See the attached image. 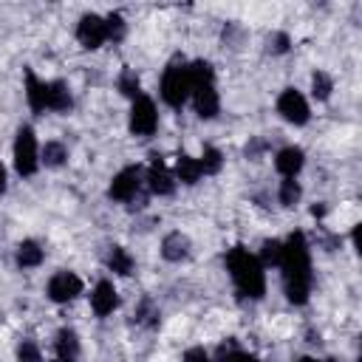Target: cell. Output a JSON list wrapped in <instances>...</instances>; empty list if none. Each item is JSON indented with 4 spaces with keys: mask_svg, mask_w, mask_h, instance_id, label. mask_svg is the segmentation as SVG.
Returning a JSON list of instances; mask_svg holds the SVG:
<instances>
[{
    "mask_svg": "<svg viewBox=\"0 0 362 362\" xmlns=\"http://www.w3.org/2000/svg\"><path fill=\"white\" fill-rule=\"evenodd\" d=\"M280 269H283L286 297L291 303L303 305L311 294V257H308V243H305L303 232H291L288 240L283 243Z\"/></svg>",
    "mask_w": 362,
    "mask_h": 362,
    "instance_id": "obj_1",
    "label": "cell"
},
{
    "mask_svg": "<svg viewBox=\"0 0 362 362\" xmlns=\"http://www.w3.org/2000/svg\"><path fill=\"white\" fill-rule=\"evenodd\" d=\"M226 269H229V274H232V280H235V286H238V291H240L243 297L257 300V297L266 294L263 263H260L255 255H249V249H243V246L229 249V255H226Z\"/></svg>",
    "mask_w": 362,
    "mask_h": 362,
    "instance_id": "obj_2",
    "label": "cell"
},
{
    "mask_svg": "<svg viewBox=\"0 0 362 362\" xmlns=\"http://www.w3.org/2000/svg\"><path fill=\"white\" fill-rule=\"evenodd\" d=\"M192 93V85H189V74L184 65H170L161 76V99L170 105V107H181L187 102V96Z\"/></svg>",
    "mask_w": 362,
    "mask_h": 362,
    "instance_id": "obj_3",
    "label": "cell"
},
{
    "mask_svg": "<svg viewBox=\"0 0 362 362\" xmlns=\"http://www.w3.org/2000/svg\"><path fill=\"white\" fill-rule=\"evenodd\" d=\"M14 167L20 175H34L40 167V153H37V139L31 127H20L14 139Z\"/></svg>",
    "mask_w": 362,
    "mask_h": 362,
    "instance_id": "obj_4",
    "label": "cell"
},
{
    "mask_svg": "<svg viewBox=\"0 0 362 362\" xmlns=\"http://www.w3.org/2000/svg\"><path fill=\"white\" fill-rule=\"evenodd\" d=\"M156 127H158V113H156L153 99H147V96L133 99V107H130V130L136 136H153Z\"/></svg>",
    "mask_w": 362,
    "mask_h": 362,
    "instance_id": "obj_5",
    "label": "cell"
},
{
    "mask_svg": "<svg viewBox=\"0 0 362 362\" xmlns=\"http://www.w3.org/2000/svg\"><path fill=\"white\" fill-rule=\"evenodd\" d=\"M277 110H280V116L286 119V122H291V124H305L308 122V102H305V96L300 93V90H294V88H286L283 93H280V99H277Z\"/></svg>",
    "mask_w": 362,
    "mask_h": 362,
    "instance_id": "obj_6",
    "label": "cell"
},
{
    "mask_svg": "<svg viewBox=\"0 0 362 362\" xmlns=\"http://www.w3.org/2000/svg\"><path fill=\"white\" fill-rule=\"evenodd\" d=\"M76 40L82 42V48H99L105 40H107V25H105V17L99 14H85L76 25Z\"/></svg>",
    "mask_w": 362,
    "mask_h": 362,
    "instance_id": "obj_7",
    "label": "cell"
},
{
    "mask_svg": "<svg viewBox=\"0 0 362 362\" xmlns=\"http://www.w3.org/2000/svg\"><path fill=\"white\" fill-rule=\"evenodd\" d=\"M76 294H82V280H79L76 274L59 272V274H54V277L48 280V297H51L54 303H68V300H74Z\"/></svg>",
    "mask_w": 362,
    "mask_h": 362,
    "instance_id": "obj_8",
    "label": "cell"
},
{
    "mask_svg": "<svg viewBox=\"0 0 362 362\" xmlns=\"http://www.w3.org/2000/svg\"><path fill=\"white\" fill-rule=\"evenodd\" d=\"M139 184H141V170H139V167H124V170L116 173L113 181H110V198H116V201H130V198L139 192Z\"/></svg>",
    "mask_w": 362,
    "mask_h": 362,
    "instance_id": "obj_9",
    "label": "cell"
},
{
    "mask_svg": "<svg viewBox=\"0 0 362 362\" xmlns=\"http://www.w3.org/2000/svg\"><path fill=\"white\" fill-rule=\"evenodd\" d=\"M25 99L31 105V110H48V102H51V82H42L37 79L34 71H25Z\"/></svg>",
    "mask_w": 362,
    "mask_h": 362,
    "instance_id": "obj_10",
    "label": "cell"
},
{
    "mask_svg": "<svg viewBox=\"0 0 362 362\" xmlns=\"http://www.w3.org/2000/svg\"><path fill=\"white\" fill-rule=\"evenodd\" d=\"M116 303H119V297H116L113 283L99 280L96 288L90 291V308H93V314H96V317H107V314L116 308Z\"/></svg>",
    "mask_w": 362,
    "mask_h": 362,
    "instance_id": "obj_11",
    "label": "cell"
},
{
    "mask_svg": "<svg viewBox=\"0 0 362 362\" xmlns=\"http://www.w3.org/2000/svg\"><path fill=\"white\" fill-rule=\"evenodd\" d=\"M192 102H195V113H198L201 119H212V116H218V110H221L215 85H198V88H192Z\"/></svg>",
    "mask_w": 362,
    "mask_h": 362,
    "instance_id": "obj_12",
    "label": "cell"
},
{
    "mask_svg": "<svg viewBox=\"0 0 362 362\" xmlns=\"http://www.w3.org/2000/svg\"><path fill=\"white\" fill-rule=\"evenodd\" d=\"M147 184H150V192H156V195H170L175 189V181L164 170L161 156H153V164H150V173H147Z\"/></svg>",
    "mask_w": 362,
    "mask_h": 362,
    "instance_id": "obj_13",
    "label": "cell"
},
{
    "mask_svg": "<svg viewBox=\"0 0 362 362\" xmlns=\"http://www.w3.org/2000/svg\"><path fill=\"white\" fill-rule=\"evenodd\" d=\"M303 150L300 147H283L280 153H277V158H274V167H277V173H283L286 178H294L297 173H300V167H303Z\"/></svg>",
    "mask_w": 362,
    "mask_h": 362,
    "instance_id": "obj_14",
    "label": "cell"
},
{
    "mask_svg": "<svg viewBox=\"0 0 362 362\" xmlns=\"http://www.w3.org/2000/svg\"><path fill=\"white\" fill-rule=\"evenodd\" d=\"M79 354V339L71 328H62L57 334V359L54 362H74Z\"/></svg>",
    "mask_w": 362,
    "mask_h": 362,
    "instance_id": "obj_15",
    "label": "cell"
},
{
    "mask_svg": "<svg viewBox=\"0 0 362 362\" xmlns=\"http://www.w3.org/2000/svg\"><path fill=\"white\" fill-rule=\"evenodd\" d=\"M161 255H164L167 260H181V257H187V255H189V240H187V235L170 232V235L161 240Z\"/></svg>",
    "mask_w": 362,
    "mask_h": 362,
    "instance_id": "obj_16",
    "label": "cell"
},
{
    "mask_svg": "<svg viewBox=\"0 0 362 362\" xmlns=\"http://www.w3.org/2000/svg\"><path fill=\"white\" fill-rule=\"evenodd\" d=\"M175 173H178V178H181L184 184H195V181L204 175L198 158H192V156H187V153L178 156V161H175Z\"/></svg>",
    "mask_w": 362,
    "mask_h": 362,
    "instance_id": "obj_17",
    "label": "cell"
},
{
    "mask_svg": "<svg viewBox=\"0 0 362 362\" xmlns=\"http://www.w3.org/2000/svg\"><path fill=\"white\" fill-rule=\"evenodd\" d=\"M17 263H20L23 269H34V266H40V263H42V249H40V243H34V240H23V243L17 246Z\"/></svg>",
    "mask_w": 362,
    "mask_h": 362,
    "instance_id": "obj_18",
    "label": "cell"
},
{
    "mask_svg": "<svg viewBox=\"0 0 362 362\" xmlns=\"http://www.w3.org/2000/svg\"><path fill=\"white\" fill-rule=\"evenodd\" d=\"M71 105H74V99H71V90H68V85L65 82H51V102H48V110H59V113H65V110H71Z\"/></svg>",
    "mask_w": 362,
    "mask_h": 362,
    "instance_id": "obj_19",
    "label": "cell"
},
{
    "mask_svg": "<svg viewBox=\"0 0 362 362\" xmlns=\"http://www.w3.org/2000/svg\"><path fill=\"white\" fill-rule=\"evenodd\" d=\"M187 74H189V85H192V88H198V85H212V79H215L212 65L204 62V59H195V62L187 68Z\"/></svg>",
    "mask_w": 362,
    "mask_h": 362,
    "instance_id": "obj_20",
    "label": "cell"
},
{
    "mask_svg": "<svg viewBox=\"0 0 362 362\" xmlns=\"http://www.w3.org/2000/svg\"><path fill=\"white\" fill-rule=\"evenodd\" d=\"M107 266H110V272H116V274H130V272H133V257L127 255V249L113 246L110 255H107Z\"/></svg>",
    "mask_w": 362,
    "mask_h": 362,
    "instance_id": "obj_21",
    "label": "cell"
},
{
    "mask_svg": "<svg viewBox=\"0 0 362 362\" xmlns=\"http://www.w3.org/2000/svg\"><path fill=\"white\" fill-rule=\"evenodd\" d=\"M65 158H68L65 144H62V141H48V144L42 147V158H40V161H45V167H62Z\"/></svg>",
    "mask_w": 362,
    "mask_h": 362,
    "instance_id": "obj_22",
    "label": "cell"
},
{
    "mask_svg": "<svg viewBox=\"0 0 362 362\" xmlns=\"http://www.w3.org/2000/svg\"><path fill=\"white\" fill-rule=\"evenodd\" d=\"M116 85H119V90H122L124 96H130V99H139V96H141V82H139L136 71H130V68L119 74V82H116Z\"/></svg>",
    "mask_w": 362,
    "mask_h": 362,
    "instance_id": "obj_23",
    "label": "cell"
},
{
    "mask_svg": "<svg viewBox=\"0 0 362 362\" xmlns=\"http://www.w3.org/2000/svg\"><path fill=\"white\" fill-rule=\"evenodd\" d=\"M331 90H334L331 76H328L325 71H317V74L311 76V93H314L317 99H328V96H331Z\"/></svg>",
    "mask_w": 362,
    "mask_h": 362,
    "instance_id": "obj_24",
    "label": "cell"
},
{
    "mask_svg": "<svg viewBox=\"0 0 362 362\" xmlns=\"http://www.w3.org/2000/svg\"><path fill=\"white\" fill-rule=\"evenodd\" d=\"M198 164H201V173H218L221 170V164H223V156H221V150H215V147H206L204 150V156L198 158Z\"/></svg>",
    "mask_w": 362,
    "mask_h": 362,
    "instance_id": "obj_25",
    "label": "cell"
},
{
    "mask_svg": "<svg viewBox=\"0 0 362 362\" xmlns=\"http://www.w3.org/2000/svg\"><path fill=\"white\" fill-rule=\"evenodd\" d=\"M136 322L141 325H158V308L153 305V300H141L136 308Z\"/></svg>",
    "mask_w": 362,
    "mask_h": 362,
    "instance_id": "obj_26",
    "label": "cell"
},
{
    "mask_svg": "<svg viewBox=\"0 0 362 362\" xmlns=\"http://www.w3.org/2000/svg\"><path fill=\"white\" fill-rule=\"evenodd\" d=\"M297 201H300V184H297L294 178H286V181L280 184V204L294 206Z\"/></svg>",
    "mask_w": 362,
    "mask_h": 362,
    "instance_id": "obj_27",
    "label": "cell"
},
{
    "mask_svg": "<svg viewBox=\"0 0 362 362\" xmlns=\"http://www.w3.org/2000/svg\"><path fill=\"white\" fill-rule=\"evenodd\" d=\"M17 362H42V354H40L37 342L23 339V342H20V348H17Z\"/></svg>",
    "mask_w": 362,
    "mask_h": 362,
    "instance_id": "obj_28",
    "label": "cell"
},
{
    "mask_svg": "<svg viewBox=\"0 0 362 362\" xmlns=\"http://www.w3.org/2000/svg\"><path fill=\"white\" fill-rule=\"evenodd\" d=\"M280 252H283L280 240H266L260 249V263H280Z\"/></svg>",
    "mask_w": 362,
    "mask_h": 362,
    "instance_id": "obj_29",
    "label": "cell"
},
{
    "mask_svg": "<svg viewBox=\"0 0 362 362\" xmlns=\"http://www.w3.org/2000/svg\"><path fill=\"white\" fill-rule=\"evenodd\" d=\"M105 25H107V40H122V34H124V20H122V14H107V17H105Z\"/></svg>",
    "mask_w": 362,
    "mask_h": 362,
    "instance_id": "obj_30",
    "label": "cell"
},
{
    "mask_svg": "<svg viewBox=\"0 0 362 362\" xmlns=\"http://www.w3.org/2000/svg\"><path fill=\"white\" fill-rule=\"evenodd\" d=\"M269 48H272V51H277V54L288 51V37H286V34H274V37L269 40Z\"/></svg>",
    "mask_w": 362,
    "mask_h": 362,
    "instance_id": "obj_31",
    "label": "cell"
},
{
    "mask_svg": "<svg viewBox=\"0 0 362 362\" xmlns=\"http://www.w3.org/2000/svg\"><path fill=\"white\" fill-rule=\"evenodd\" d=\"M184 362H209V354L204 348H189L184 354Z\"/></svg>",
    "mask_w": 362,
    "mask_h": 362,
    "instance_id": "obj_32",
    "label": "cell"
},
{
    "mask_svg": "<svg viewBox=\"0 0 362 362\" xmlns=\"http://www.w3.org/2000/svg\"><path fill=\"white\" fill-rule=\"evenodd\" d=\"M232 354H238V345H235V339H229V342H223V345L218 348V362H226Z\"/></svg>",
    "mask_w": 362,
    "mask_h": 362,
    "instance_id": "obj_33",
    "label": "cell"
},
{
    "mask_svg": "<svg viewBox=\"0 0 362 362\" xmlns=\"http://www.w3.org/2000/svg\"><path fill=\"white\" fill-rule=\"evenodd\" d=\"M226 362H257V359H255L252 354H243V351H238V354H232Z\"/></svg>",
    "mask_w": 362,
    "mask_h": 362,
    "instance_id": "obj_34",
    "label": "cell"
},
{
    "mask_svg": "<svg viewBox=\"0 0 362 362\" xmlns=\"http://www.w3.org/2000/svg\"><path fill=\"white\" fill-rule=\"evenodd\" d=\"M3 192H6V170L0 167V195H3Z\"/></svg>",
    "mask_w": 362,
    "mask_h": 362,
    "instance_id": "obj_35",
    "label": "cell"
},
{
    "mask_svg": "<svg viewBox=\"0 0 362 362\" xmlns=\"http://www.w3.org/2000/svg\"><path fill=\"white\" fill-rule=\"evenodd\" d=\"M300 362H317V359H311V356H303V359H300Z\"/></svg>",
    "mask_w": 362,
    "mask_h": 362,
    "instance_id": "obj_36",
    "label": "cell"
}]
</instances>
